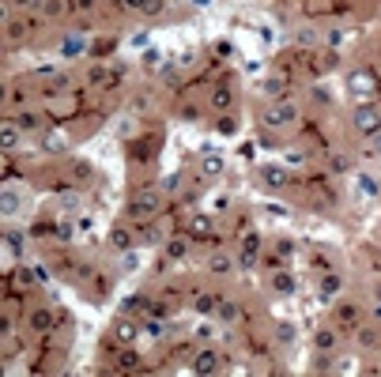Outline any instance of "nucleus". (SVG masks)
Returning a JSON list of instances; mask_svg holds the SVG:
<instances>
[{"label":"nucleus","instance_id":"864d4df0","mask_svg":"<svg viewBox=\"0 0 381 377\" xmlns=\"http://www.w3.org/2000/svg\"><path fill=\"white\" fill-rule=\"evenodd\" d=\"M68 4H72V12H95L99 0H68Z\"/></svg>","mask_w":381,"mask_h":377},{"label":"nucleus","instance_id":"ea45409f","mask_svg":"<svg viewBox=\"0 0 381 377\" xmlns=\"http://www.w3.org/2000/svg\"><path fill=\"white\" fill-rule=\"evenodd\" d=\"M106 76H110V64H91V68H87V87H91V91H102L106 87Z\"/></svg>","mask_w":381,"mask_h":377},{"label":"nucleus","instance_id":"f8f14e48","mask_svg":"<svg viewBox=\"0 0 381 377\" xmlns=\"http://www.w3.org/2000/svg\"><path fill=\"white\" fill-rule=\"evenodd\" d=\"M83 298L87 302H106V298L114 294V272L99 268V264H91V272L83 275Z\"/></svg>","mask_w":381,"mask_h":377},{"label":"nucleus","instance_id":"dca6fc26","mask_svg":"<svg viewBox=\"0 0 381 377\" xmlns=\"http://www.w3.org/2000/svg\"><path fill=\"white\" fill-rule=\"evenodd\" d=\"M219 298H223V291H208V287H200V283H193L189 287V306L197 317H215V309H219Z\"/></svg>","mask_w":381,"mask_h":377},{"label":"nucleus","instance_id":"4468645a","mask_svg":"<svg viewBox=\"0 0 381 377\" xmlns=\"http://www.w3.org/2000/svg\"><path fill=\"white\" fill-rule=\"evenodd\" d=\"M242 317H246V298H238V294H226V291H223L219 309H215V321H219V328L238 332V328H242Z\"/></svg>","mask_w":381,"mask_h":377},{"label":"nucleus","instance_id":"e2e57ef3","mask_svg":"<svg viewBox=\"0 0 381 377\" xmlns=\"http://www.w3.org/2000/svg\"><path fill=\"white\" fill-rule=\"evenodd\" d=\"M193 4H208V0H193Z\"/></svg>","mask_w":381,"mask_h":377},{"label":"nucleus","instance_id":"39448f33","mask_svg":"<svg viewBox=\"0 0 381 377\" xmlns=\"http://www.w3.org/2000/svg\"><path fill=\"white\" fill-rule=\"evenodd\" d=\"M344 87L347 95L355 98V102H377L381 95V72L374 68V64H351V68L344 72Z\"/></svg>","mask_w":381,"mask_h":377},{"label":"nucleus","instance_id":"9d476101","mask_svg":"<svg viewBox=\"0 0 381 377\" xmlns=\"http://www.w3.org/2000/svg\"><path fill=\"white\" fill-rule=\"evenodd\" d=\"M347 128H351V136L370 140L381 128V102H355V109L347 114Z\"/></svg>","mask_w":381,"mask_h":377},{"label":"nucleus","instance_id":"5701e85b","mask_svg":"<svg viewBox=\"0 0 381 377\" xmlns=\"http://www.w3.org/2000/svg\"><path fill=\"white\" fill-rule=\"evenodd\" d=\"M193 174H197L200 177V181H223V174H226V159H223V155H208V151H204L200 155V159H197V166H193Z\"/></svg>","mask_w":381,"mask_h":377},{"label":"nucleus","instance_id":"c9c22d12","mask_svg":"<svg viewBox=\"0 0 381 377\" xmlns=\"http://www.w3.org/2000/svg\"><path fill=\"white\" fill-rule=\"evenodd\" d=\"M276 257H283L287 264H295V253H298V246H295V238H287V234H276L272 238V246H268Z\"/></svg>","mask_w":381,"mask_h":377},{"label":"nucleus","instance_id":"cd10ccee","mask_svg":"<svg viewBox=\"0 0 381 377\" xmlns=\"http://www.w3.org/2000/svg\"><path fill=\"white\" fill-rule=\"evenodd\" d=\"M295 325H291V321H272L268 325V340H272V347H291V343H295Z\"/></svg>","mask_w":381,"mask_h":377},{"label":"nucleus","instance_id":"a211bd4d","mask_svg":"<svg viewBox=\"0 0 381 377\" xmlns=\"http://www.w3.org/2000/svg\"><path fill=\"white\" fill-rule=\"evenodd\" d=\"M27 328L35 332V336H49V332L57 328V309L46 306V302H35L27 309Z\"/></svg>","mask_w":381,"mask_h":377},{"label":"nucleus","instance_id":"a19ab883","mask_svg":"<svg viewBox=\"0 0 381 377\" xmlns=\"http://www.w3.org/2000/svg\"><path fill=\"white\" fill-rule=\"evenodd\" d=\"M27 35H30L27 19H8V23H4V38H8V42H23Z\"/></svg>","mask_w":381,"mask_h":377},{"label":"nucleus","instance_id":"79ce46f5","mask_svg":"<svg viewBox=\"0 0 381 377\" xmlns=\"http://www.w3.org/2000/svg\"><path fill=\"white\" fill-rule=\"evenodd\" d=\"M16 125L23 128V132H38L42 125H46V121H42V114H38V109H23V114L16 117Z\"/></svg>","mask_w":381,"mask_h":377},{"label":"nucleus","instance_id":"72a5a7b5","mask_svg":"<svg viewBox=\"0 0 381 377\" xmlns=\"http://www.w3.org/2000/svg\"><path fill=\"white\" fill-rule=\"evenodd\" d=\"M321 42H325V35L318 27H298L295 30V46L298 49H321Z\"/></svg>","mask_w":381,"mask_h":377},{"label":"nucleus","instance_id":"13d9d810","mask_svg":"<svg viewBox=\"0 0 381 377\" xmlns=\"http://www.w3.org/2000/svg\"><path fill=\"white\" fill-rule=\"evenodd\" d=\"M370 294H374V302H381V275H377L374 283H370Z\"/></svg>","mask_w":381,"mask_h":377},{"label":"nucleus","instance_id":"4c0bfd02","mask_svg":"<svg viewBox=\"0 0 381 377\" xmlns=\"http://www.w3.org/2000/svg\"><path fill=\"white\" fill-rule=\"evenodd\" d=\"M215 332H219V321H215V317H200V325L193 328V343H212Z\"/></svg>","mask_w":381,"mask_h":377},{"label":"nucleus","instance_id":"c03bdc74","mask_svg":"<svg viewBox=\"0 0 381 377\" xmlns=\"http://www.w3.org/2000/svg\"><path fill=\"white\" fill-rule=\"evenodd\" d=\"M231 212H234V204H231V196H226V193L212 196V215H215V219H226Z\"/></svg>","mask_w":381,"mask_h":377},{"label":"nucleus","instance_id":"e433bc0d","mask_svg":"<svg viewBox=\"0 0 381 377\" xmlns=\"http://www.w3.org/2000/svg\"><path fill=\"white\" fill-rule=\"evenodd\" d=\"M117 49V35H102V38H91V46H87V53H91V57H110V53Z\"/></svg>","mask_w":381,"mask_h":377},{"label":"nucleus","instance_id":"49530a36","mask_svg":"<svg viewBox=\"0 0 381 377\" xmlns=\"http://www.w3.org/2000/svg\"><path fill=\"white\" fill-rule=\"evenodd\" d=\"M140 16H147V19H162V16H167V0H144Z\"/></svg>","mask_w":381,"mask_h":377},{"label":"nucleus","instance_id":"f3484780","mask_svg":"<svg viewBox=\"0 0 381 377\" xmlns=\"http://www.w3.org/2000/svg\"><path fill=\"white\" fill-rule=\"evenodd\" d=\"M268 291L276 294V298H295L302 291V283H298V275L291 272V264H283V268H272L268 272Z\"/></svg>","mask_w":381,"mask_h":377},{"label":"nucleus","instance_id":"6e6d98bb","mask_svg":"<svg viewBox=\"0 0 381 377\" xmlns=\"http://www.w3.org/2000/svg\"><path fill=\"white\" fill-rule=\"evenodd\" d=\"M358 370H363V373H377V377H381V362H377V359H366L363 366H358Z\"/></svg>","mask_w":381,"mask_h":377},{"label":"nucleus","instance_id":"2f4dec72","mask_svg":"<svg viewBox=\"0 0 381 377\" xmlns=\"http://www.w3.org/2000/svg\"><path fill=\"white\" fill-rule=\"evenodd\" d=\"M68 12H72L68 0H42V19H46V23H61Z\"/></svg>","mask_w":381,"mask_h":377},{"label":"nucleus","instance_id":"f03ea898","mask_svg":"<svg viewBox=\"0 0 381 377\" xmlns=\"http://www.w3.org/2000/svg\"><path fill=\"white\" fill-rule=\"evenodd\" d=\"M170 204V196L162 193L159 185H151V181H140L133 193H128V204H125V219L128 223H140V219H155L162 208Z\"/></svg>","mask_w":381,"mask_h":377},{"label":"nucleus","instance_id":"b1692460","mask_svg":"<svg viewBox=\"0 0 381 377\" xmlns=\"http://www.w3.org/2000/svg\"><path fill=\"white\" fill-rule=\"evenodd\" d=\"M325 174L329 177H344V174H355V155L344 151V148H332L325 155Z\"/></svg>","mask_w":381,"mask_h":377},{"label":"nucleus","instance_id":"ddd939ff","mask_svg":"<svg viewBox=\"0 0 381 377\" xmlns=\"http://www.w3.org/2000/svg\"><path fill=\"white\" fill-rule=\"evenodd\" d=\"M260 249H265V234H260L257 227H249L238 234V249H234V261H238V268H253L257 257H260Z\"/></svg>","mask_w":381,"mask_h":377},{"label":"nucleus","instance_id":"412c9836","mask_svg":"<svg viewBox=\"0 0 381 377\" xmlns=\"http://www.w3.org/2000/svg\"><path fill=\"white\" fill-rule=\"evenodd\" d=\"M340 343H344V336H340V328L336 325H313V354H336L340 351Z\"/></svg>","mask_w":381,"mask_h":377},{"label":"nucleus","instance_id":"4be33fe9","mask_svg":"<svg viewBox=\"0 0 381 377\" xmlns=\"http://www.w3.org/2000/svg\"><path fill=\"white\" fill-rule=\"evenodd\" d=\"M110 340L117 343V347H128V343L140 340V321L128 317V313H117L114 325H110Z\"/></svg>","mask_w":381,"mask_h":377},{"label":"nucleus","instance_id":"0e129e2a","mask_svg":"<svg viewBox=\"0 0 381 377\" xmlns=\"http://www.w3.org/2000/svg\"><path fill=\"white\" fill-rule=\"evenodd\" d=\"M0 373H4V366H0Z\"/></svg>","mask_w":381,"mask_h":377},{"label":"nucleus","instance_id":"423d86ee","mask_svg":"<svg viewBox=\"0 0 381 377\" xmlns=\"http://www.w3.org/2000/svg\"><path fill=\"white\" fill-rule=\"evenodd\" d=\"M332 313H329V325L340 328V336H351V332L366 321V302H358V298L351 294H340V298H332Z\"/></svg>","mask_w":381,"mask_h":377},{"label":"nucleus","instance_id":"8fccbe9b","mask_svg":"<svg viewBox=\"0 0 381 377\" xmlns=\"http://www.w3.org/2000/svg\"><path fill=\"white\" fill-rule=\"evenodd\" d=\"M12 332H16V317L0 309V340H8V336H12Z\"/></svg>","mask_w":381,"mask_h":377},{"label":"nucleus","instance_id":"09e8293b","mask_svg":"<svg viewBox=\"0 0 381 377\" xmlns=\"http://www.w3.org/2000/svg\"><path fill=\"white\" fill-rule=\"evenodd\" d=\"M355 181H358V188H363L366 196H377V193H381V185H377L370 174H355Z\"/></svg>","mask_w":381,"mask_h":377},{"label":"nucleus","instance_id":"f257e3e1","mask_svg":"<svg viewBox=\"0 0 381 377\" xmlns=\"http://www.w3.org/2000/svg\"><path fill=\"white\" fill-rule=\"evenodd\" d=\"M302 117H306V109L298 106V98L283 95V98H268V102L260 106L257 125L268 128V132H279V136H287V132H295L302 125Z\"/></svg>","mask_w":381,"mask_h":377},{"label":"nucleus","instance_id":"4d7b16f0","mask_svg":"<svg viewBox=\"0 0 381 377\" xmlns=\"http://www.w3.org/2000/svg\"><path fill=\"white\" fill-rule=\"evenodd\" d=\"M125 4V12H140V8H144V0H121Z\"/></svg>","mask_w":381,"mask_h":377},{"label":"nucleus","instance_id":"f704fd0d","mask_svg":"<svg viewBox=\"0 0 381 377\" xmlns=\"http://www.w3.org/2000/svg\"><path fill=\"white\" fill-rule=\"evenodd\" d=\"M212 132L215 136H234L238 132V114L231 109V114H212Z\"/></svg>","mask_w":381,"mask_h":377},{"label":"nucleus","instance_id":"393cba45","mask_svg":"<svg viewBox=\"0 0 381 377\" xmlns=\"http://www.w3.org/2000/svg\"><path fill=\"white\" fill-rule=\"evenodd\" d=\"M351 336H355V343H358L363 351H381V321H370V317H366L363 325L351 332Z\"/></svg>","mask_w":381,"mask_h":377},{"label":"nucleus","instance_id":"c85d7f7f","mask_svg":"<svg viewBox=\"0 0 381 377\" xmlns=\"http://www.w3.org/2000/svg\"><path fill=\"white\" fill-rule=\"evenodd\" d=\"M174 114H178L181 121H189V125H193V121H200L204 114H208V109H204V102H197V98H189V95H185V98H178Z\"/></svg>","mask_w":381,"mask_h":377},{"label":"nucleus","instance_id":"37998d69","mask_svg":"<svg viewBox=\"0 0 381 377\" xmlns=\"http://www.w3.org/2000/svg\"><path fill=\"white\" fill-rule=\"evenodd\" d=\"M147 106H151V91H140V95L128 98V114H133V117H144Z\"/></svg>","mask_w":381,"mask_h":377},{"label":"nucleus","instance_id":"5fc2aeb1","mask_svg":"<svg viewBox=\"0 0 381 377\" xmlns=\"http://www.w3.org/2000/svg\"><path fill=\"white\" fill-rule=\"evenodd\" d=\"M231 53H234V46H231V42H226V38H219V42H215V57H231Z\"/></svg>","mask_w":381,"mask_h":377},{"label":"nucleus","instance_id":"1a4fd4ad","mask_svg":"<svg viewBox=\"0 0 381 377\" xmlns=\"http://www.w3.org/2000/svg\"><path fill=\"white\" fill-rule=\"evenodd\" d=\"M189 370L197 377H212V373H223L226 370V354L219 343H197V351L189 354Z\"/></svg>","mask_w":381,"mask_h":377},{"label":"nucleus","instance_id":"c756f323","mask_svg":"<svg viewBox=\"0 0 381 377\" xmlns=\"http://www.w3.org/2000/svg\"><path fill=\"white\" fill-rule=\"evenodd\" d=\"M23 143V128L16 121H0V151H16Z\"/></svg>","mask_w":381,"mask_h":377},{"label":"nucleus","instance_id":"6ab92c4d","mask_svg":"<svg viewBox=\"0 0 381 377\" xmlns=\"http://www.w3.org/2000/svg\"><path fill=\"white\" fill-rule=\"evenodd\" d=\"M189 253H193V241L181 234V230H174V234H167L159 241V257H167L170 264H185L189 261Z\"/></svg>","mask_w":381,"mask_h":377},{"label":"nucleus","instance_id":"603ef678","mask_svg":"<svg viewBox=\"0 0 381 377\" xmlns=\"http://www.w3.org/2000/svg\"><path fill=\"white\" fill-rule=\"evenodd\" d=\"M159 64H162V57H159V49H155V46H151V49H144V68L151 72V68H159Z\"/></svg>","mask_w":381,"mask_h":377},{"label":"nucleus","instance_id":"052dcab7","mask_svg":"<svg viewBox=\"0 0 381 377\" xmlns=\"http://www.w3.org/2000/svg\"><path fill=\"white\" fill-rule=\"evenodd\" d=\"M16 8H30V4H42V0H12Z\"/></svg>","mask_w":381,"mask_h":377},{"label":"nucleus","instance_id":"0eeeda50","mask_svg":"<svg viewBox=\"0 0 381 377\" xmlns=\"http://www.w3.org/2000/svg\"><path fill=\"white\" fill-rule=\"evenodd\" d=\"M253 177L268 193H291V188H298V174L283 162H260V166H253Z\"/></svg>","mask_w":381,"mask_h":377},{"label":"nucleus","instance_id":"aec40b11","mask_svg":"<svg viewBox=\"0 0 381 377\" xmlns=\"http://www.w3.org/2000/svg\"><path fill=\"white\" fill-rule=\"evenodd\" d=\"M344 287H347V280H344V272H340V268L318 272V280H313V291H318L321 302H332V298H340V294H344Z\"/></svg>","mask_w":381,"mask_h":377},{"label":"nucleus","instance_id":"20e7f679","mask_svg":"<svg viewBox=\"0 0 381 377\" xmlns=\"http://www.w3.org/2000/svg\"><path fill=\"white\" fill-rule=\"evenodd\" d=\"M298 188H302V201H306L313 212H336L340 208V193H336V185H332V177L329 174H306V177H298Z\"/></svg>","mask_w":381,"mask_h":377},{"label":"nucleus","instance_id":"7ed1b4c3","mask_svg":"<svg viewBox=\"0 0 381 377\" xmlns=\"http://www.w3.org/2000/svg\"><path fill=\"white\" fill-rule=\"evenodd\" d=\"M181 234L189 238L193 246H200V249H215V246H223V238H226L219 219H215L212 212H185Z\"/></svg>","mask_w":381,"mask_h":377},{"label":"nucleus","instance_id":"6e6552de","mask_svg":"<svg viewBox=\"0 0 381 377\" xmlns=\"http://www.w3.org/2000/svg\"><path fill=\"white\" fill-rule=\"evenodd\" d=\"M238 102H242V95H238V83L231 76H219L208 87V95H204V109L208 114H231V109H238Z\"/></svg>","mask_w":381,"mask_h":377},{"label":"nucleus","instance_id":"a18cd8bd","mask_svg":"<svg viewBox=\"0 0 381 377\" xmlns=\"http://www.w3.org/2000/svg\"><path fill=\"white\" fill-rule=\"evenodd\" d=\"M68 170H72V181H75V185H87V181L95 177V166H87V162H72Z\"/></svg>","mask_w":381,"mask_h":377},{"label":"nucleus","instance_id":"473e14b6","mask_svg":"<svg viewBox=\"0 0 381 377\" xmlns=\"http://www.w3.org/2000/svg\"><path fill=\"white\" fill-rule=\"evenodd\" d=\"M42 143H46V151H49V155H64V151H68V132H61V128H46V132H42Z\"/></svg>","mask_w":381,"mask_h":377},{"label":"nucleus","instance_id":"3c124183","mask_svg":"<svg viewBox=\"0 0 381 377\" xmlns=\"http://www.w3.org/2000/svg\"><path fill=\"white\" fill-rule=\"evenodd\" d=\"M136 268H140L136 249H125V253H121V272H136Z\"/></svg>","mask_w":381,"mask_h":377},{"label":"nucleus","instance_id":"7c9ffc66","mask_svg":"<svg viewBox=\"0 0 381 377\" xmlns=\"http://www.w3.org/2000/svg\"><path fill=\"white\" fill-rule=\"evenodd\" d=\"M23 212V188H0V215Z\"/></svg>","mask_w":381,"mask_h":377},{"label":"nucleus","instance_id":"bb28decb","mask_svg":"<svg viewBox=\"0 0 381 377\" xmlns=\"http://www.w3.org/2000/svg\"><path fill=\"white\" fill-rule=\"evenodd\" d=\"M106 246H110L114 253H125V249H136V234H133V223H114L110 238H106Z\"/></svg>","mask_w":381,"mask_h":377},{"label":"nucleus","instance_id":"69168bd1","mask_svg":"<svg viewBox=\"0 0 381 377\" xmlns=\"http://www.w3.org/2000/svg\"><path fill=\"white\" fill-rule=\"evenodd\" d=\"M325 4H329V0H325Z\"/></svg>","mask_w":381,"mask_h":377},{"label":"nucleus","instance_id":"58836bf2","mask_svg":"<svg viewBox=\"0 0 381 377\" xmlns=\"http://www.w3.org/2000/svg\"><path fill=\"white\" fill-rule=\"evenodd\" d=\"M306 98H310L313 106H321V109H329V114H332V95L325 91V87H321L318 80H310V83H306Z\"/></svg>","mask_w":381,"mask_h":377},{"label":"nucleus","instance_id":"680f3d73","mask_svg":"<svg viewBox=\"0 0 381 377\" xmlns=\"http://www.w3.org/2000/svg\"><path fill=\"white\" fill-rule=\"evenodd\" d=\"M8 23V8H0V27H4Z\"/></svg>","mask_w":381,"mask_h":377},{"label":"nucleus","instance_id":"bf43d9fd","mask_svg":"<svg viewBox=\"0 0 381 377\" xmlns=\"http://www.w3.org/2000/svg\"><path fill=\"white\" fill-rule=\"evenodd\" d=\"M4 106H8V83L0 80V109H4Z\"/></svg>","mask_w":381,"mask_h":377},{"label":"nucleus","instance_id":"de8ad7c7","mask_svg":"<svg viewBox=\"0 0 381 377\" xmlns=\"http://www.w3.org/2000/svg\"><path fill=\"white\" fill-rule=\"evenodd\" d=\"M363 155H366V159H377V162H381V128H377L374 136L366 140V148H363Z\"/></svg>","mask_w":381,"mask_h":377},{"label":"nucleus","instance_id":"2eb2a0df","mask_svg":"<svg viewBox=\"0 0 381 377\" xmlns=\"http://www.w3.org/2000/svg\"><path fill=\"white\" fill-rule=\"evenodd\" d=\"M204 272H208L212 280H226V275H234V272H238V261H234V253L226 249V246H215V249H208V257H204Z\"/></svg>","mask_w":381,"mask_h":377},{"label":"nucleus","instance_id":"9b49d317","mask_svg":"<svg viewBox=\"0 0 381 377\" xmlns=\"http://www.w3.org/2000/svg\"><path fill=\"white\" fill-rule=\"evenodd\" d=\"M159 148H162V132H144V136H136V140H128V162L136 166V170H147L151 162L159 159Z\"/></svg>","mask_w":381,"mask_h":377},{"label":"nucleus","instance_id":"a878e982","mask_svg":"<svg viewBox=\"0 0 381 377\" xmlns=\"http://www.w3.org/2000/svg\"><path fill=\"white\" fill-rule=\"evenodd\" d=\"M306 264L313 268V275L318 272H329V268H340V257L329 249V246H310L306 249Z\"/></svg>","mask_w":381,"mask_h":377}]
</instances>
